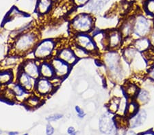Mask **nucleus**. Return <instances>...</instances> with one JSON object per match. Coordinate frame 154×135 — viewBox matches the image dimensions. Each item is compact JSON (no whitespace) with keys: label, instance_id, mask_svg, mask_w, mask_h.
Masks as SVG:
<instances>
[{"label":"nucleus","instance_id":"6ab92c4d","mask_svg":"<svg viewBox=\"0 0 154 135\" xmlns=\"http://www.w3.org/2000/svg\"><path fill=\"white\" fill-rule=\"evenodd\" d=\"M54 2L52 0H38L36 2L35 12L39 15H45L50 13Z\"/></svg>","mask_w":154,"mask_h":135},{"label":"nucleus","instance_id":"4be33fe9","mask_svg":"<svg viewBox=\"0 0 154 135\" xmlns=\"http://www.w3.org/2000/svg\"><path fill=\"white\" fill-rule=\"evenodd\" d=\"M122 35L123 39L132 36L133 34V17L127 19L121 25L119 29Z\"/></svg>","mask_w":154,"mask_h":135},{"label":"nucleus","instance_id":"b1692460","mask_svg":"<svg viewBox=\"0 0 154 135\" xmlns=\"http://www.w3.org/2000/svg\"><path fill=\"white\" fill-rule=\"evenodd\" d=\"M123 90L124 94H125V96L128 98V99L131 98V99L133 100L135 99L136 95H137L139 91V88L136 84L129 83H126V84L124 85Z\"/></svg>","mask_w":154,"mask_h":135},{"label":"nucleus","instance_id":"bb28decb","mask_svg":"<svg viewBox=\"0 0 154 135\" xmlns=\"http://www.w3.org/2000/svg\"><path fill=\"white\" fill-rule=\"evenodd\" d=\"M134 100L138 102V104L140 106L147 104L149 101L150 100L149 92L146 90L140 89Z\"/></svg>","mask_w":154,"mask_h":135},{"label":"nucleus","instance_id":"f3484780","mask_svg":"<svg viewBox=\"0 0 154 135\" xmlns=\"http://www.w3.org/2000/svg\"><path fill=\"white\" fill-rule=\"evenodd\" d=\"M39 71L41 77L46 78L50 80L56 77L54 68L49 60L40 61Z\"/></svg>","mask_w":154,"mask_h":135},{"label":"nucleus","instance_id":"1a4fd4ad","mask_svg":"<svg viewBox=\"0 0 154 135\" xmlns=\"http://www.w3.org/2000/svg\"><path fill=\"white\" fill-rule=\"evenodd\" d=\"M52 66H53L56 77L64 79L69 75L71 70V66L67 63L64 62L56 56H54L49 60Z\"/></svg>","mask_w":154,"mask_h":135},{"label":"nucleus","instance_id":"c9c22d12","mask_svg":"<svg viewBox=\"0 0 154 135\" xmlns=\"http://www.w3.org/2000/svg\"><path fill=\"white\" fill-rule=\"evenodd\" d=\"M148 38L150 40L151 47H153L154 48V25H153L152 30H151V33L149 34V36H148Z\"/></svg>","mask_w":154,"mask_h":135},{"label":"nucleus","instance_id":"f704fd0d","mask_svg":"<svg viewBox=\"0 0 154 135\" xmlns=\"http://www.w3.org/2000/svg\"><path fill=\"white\" fill-rule=\"evenodd\" d=\"M54 132H55V129L52 126V125L50 123H48L46 126V135H53L54 134Z\"/></svg>","mask_w":154,"mask_h":135},{"label":"nucleus","instance_id":"58836bf2","mask_svg":"<svg viewBox=\"0 0 154 135\" xmlns=\"http://www.w3.org/2000/svg\"><path fill=\"white\" fill-rule=\"evenodd\" d=\"M125 135H136L134 132L131 131H127Z\"/></svg>","mask_w":154,"mask_h":135},{"label":"nucleus","instance_id":"5701e85b","mask_svg":"<svg viewBox=\"0 0 154 135\" xmlns=\"http://www.w3.org/2000/svg\"><path fill=\"white\" fill-rule=\"evenodd\" d=\"M43 103L41 97L38 96L35 94H31L23 102V104L29 109H34L39 107Z\"/></svg>","mask_w":154,"mask_h":135},{"label":"nucleus","instance_id":"0eeeda50","mask_svg":"<svg viewBox=\"0 0 154 135\" xmlns=\"http://www.w3.org/2000/svg\"><path fill=\"white\" fill-rule=\"evenodd\" d=\"M56 87L54 86L53 82L48 78L40 77L36 81V85L34 87V93L38 96L43 98L51 95L55 92Z\"/></svg>","mask_w":154,"mask_h":135},{"label":"nucleus","instance_id":"e433bc0d","mask_svg":"<svg viewBox=\"0 0 154 135\" xmlns=\"http://www.w3.org/2000/svg\"><path fill=\"white\" fill-rule=\"evenodd\" d=\"M75 132V128H74V127L70 126V127L68 128V129H67V133H68L69 134H71L73 133V132Z\"/></svg>","mask_w":154,"mask_h":135},{"label":"nucleus","instance_id":"473e14b6","mask_svg":"<svg viewBox=\"0 0 154 135\" xmlns=\"http://www.w3.org/2000/svg\"><path fill=\"white\" fill-rule=\"evenodd\" d=\"M73 6L77 8H82L88 3L89 0H71Z\"/></svg>","mask_w":154,"mask_h":135},{"label":"nucleus","instance_id":"aec40b11","mask_svg":"<svg viewBox=\"0 0 154 135\" xmlns=\"http://www.w3.org/2000/svg\"><path fill=\"white\" fill-rule=\"evenodd\" d=\"M131 46L140 53H145L151 48L150 40L148 37L134 39Z\"/></svg>","mask_w":154,"mask_h":135},{"label":"nucleus","instance_id":"a878e982","mask_svg":"<svg viewBox=\"0 0 154 135\" xmlns=\"http://www.w3.org/2000/svg\"><path fill=\"white\" fill-rule=\"evenodd\" d=\"M21 57L19 55H14V54H10L8 56L5 57L4 60L2 61L4 67H6L8 68H13L17 65V63L21 62Z\"/></svg>","mask_w":154,"mask_h":135},{"label":"nucleus","instance_id":"a211bd4d","mask_svg":"<svg viewBox=\"0 0 154 135\" xmlns=\"http://www.w3.org/2000/svg\"><path fill=\"white\" fill-rule=\"evenodd\" d=\"M8 87L11 88L12 92H13L14 95H15L17 101H21L23 103V102L27 99L31 93L24 89L21 85H19L17 82H12L11 84L8 85Z\"/></svg>","mask_w":154,"mask_h":135},{"label":"nucleus","instance_id":"a18cd8bd","mask_svg":"<svg viewBox=\"0 0 154 135\" xmlns=\"http://www.w3.org/2000/svg\"><path fill=\"white\" fill-rule=\"evenodd\" d=\"M2 134V131L0 130V134Z\"/></svg>","mask_w":154,"mask_h":135},{"label":"nucleus","instance_id":"20e7f679","mask_svg":"<svg viewBox=\"0 0 154 135\" xmlns=\"http://www.w3.org/2000/svg\"><path fill=\"white\" fill-rule=\"evenodd\" d=\"M56 41L53 39H44L40 40L33 50L34 59L39 61L49 60L54 56L58 49Z\"/></svg>","mask_w":154,"mask_h":135},{"label":"nucleus","instance_id":"412c9836","mask_svg":"<svg viewBox=\"0 0 154 135\" xmlns=\"http://www.w3.org/2000/svg\"><path fill=\"white\" fill-rule=\"evenodd\" d=\"M38 0H17L19 10H21L24 14H29L35 12L36 2Z\"/></svg>","mask_w":154,"mask_h":135},{"label":"nucleus","instance_id":"2eb2a0df","mask_svg":"<svg viewBox=\"0 0 154 135\" xmlns=\"http://www.w3.org/2000/svg\"><path fill=\"white\" fill-rule=\"evenodd\" d=\"M69 11V2L66 1L60 2L58 0L54 3L53 8L49 14H51V19L54 21L63 19L67 14Z\"/></svg>","mask_w":154,"mask_h":135},{"label":"nucleus","instance_id":"6e6552de","mask_svg":"<svg viewBox=\"0 0 154 135\" xmlns=\"http://www.w3.org/2000/svg\"><path fill=\"white\" fill-rule=\"evenodd\" d=\"M113 115L108 110L100 117L99 121V128L101 133L110 134L116 132L115 117H113Z\"/></svg>","mask_w":154,"mask_h":135},{"label":"nucleus","instance_id":"37998d69","mask_svg":"<svg viewBox=\"0 0 154 135\" xmlns=\"http://www.w3.org/2000/svg\"><path fill=\"white\" fill-rule=\"evenodd\" d=\"M52 1H53L54 2V3H55V2H56V1H58V0H52Z\"/></svg>","mask_w":154,"mask_h":135},{"label":"nucleus","instance_id":"39448f33","mask_svg":"<svg viewBox=\"0 0 154 135\" xmlns=\"http://www.w3.org/2000/svg\"><path fill=\"white\" fill-rule=\"evenodd\" d=\"M154 20L149 19L142 14H138L133 17L132 37H136V38L148 37L152 30Z\"/></svg>","mask_w":154,"mask_h":135},{"label":"nucleus","instance_id":"f257e3e1","mask_svg":"<svg viewBox=\"0 0 154 135\" xmlns=\"http://www.w3.org/2000/svg\"><path fill=\"white\" fill-rule=\"evenodd\" d=\"M123 59L116 50H108L103 53L102 63L112 81L122 82L125 76Z\"/></svg>","mask_w":154,"mask_h":135},{"label":"nucleus","instance_id":"79ce46f5","mask_svg":"<svg viewBox=\"0 0 154 135\" xmlns=\"http://www.w3.org/2000/svg\"><path fill=\"white\" fill-rule=\"evenodd\" d=\"M77 133H78V132H77L75 131V132H73V133H72V134H69V135H77Z\"/></svg>","mask_w":154,"mask_h":135},{"label":"nucleus","instance_id":"dca6fc26","mask_svg":"<svg viewBox=\"0 0 154 135\" xmlns=\"http://www.w3.org/2000/svg\"><path fill=\"white\" fill-rule=\"evenodd\" d=\"M147 113L145 109H139L138 112L128 120V126L130 128H136L142 126L146 121Z\"/></svg>","mask_w":154,"mask_h":135},{"label":"nucleus","instance_id":"423d86ee","mask_svg":"<svg viewBox=\"0 0 154 135\" xmlns=\"http://www.w3.org/2000/svg\"><path fill=\"white\" fill-rule=\"evenodd\" d=\"M73 44L84 48L92 55L99 53L93 36L90 34H78L73 35Z\"/></svg>","mask_w":154,"mask_h":135},{"label":"nucleus","instance_id":"7ed1b4c3","mask_svg":"<svg viewBox=\"0 0 154 135\" xmlns=\"http://www.w3.org/2000/svg\"><path fill=\"white\" fill-rule=\"evenodd\" d=\"M95 28L94 15L85 12H81L73 17L69 22V30L73 35L78 34H90Z\"/></svg>","mask_w":154,"mask_h":135},{"label":"nucleus","instance_id":"c85d7f7f","mask_svg":"<svg viewBox=\"0 0 154 135\" xmlns=\"http://www.w3.org/2000/svg\"><path fill=\"white\" fill-rule=\"evenodd\" d=\"M121 101V97L115 96L113 98H112L111 100L109 102L108 104V110L109 112H110L111 113L115 114L117 113L119 104H120Z\"/></svg>","mask_w":154,"mask_h":135},{"label":"nucleus","instance_id":"7c9ffc66","mask_svg":"<svg viewBox=\"0 0 154 135\" xmlns=\"http://www.w3.org/2000/svg\"><path fill=\"white\" fill-rule=\"evenodd\" d=\"M144 9L149 15L154 17V0H147L144 4Z\"/></svg>","mask_w":154,"mask_h":135},{"label":"nucleus","instance_id":"c03bdc74","mask_svg":"<svg viewBox=\"0 0 154 135\" xmlns=\"http://www.w3.org/2000/svg\"><path fill=\"white\" fill-rule=\"evenodd\" d=\"M22 135H29V134H28V133H25V134H22Z\"/></svg>","mask_w":154,"mask_h":135},{"label":"nucleus","instance_id":"9b49d317","mask_svg":"<svg viewBox=\"0 0 154 135\" xmlns=\"http://www.w3.org/2000/svg\"><path fill=\"white\" fill-rule=\"evenodd\" d=\"M109 50H116L123 46V38L119 29H109L106 31Z\"/></svg>","mask_w":154,"mask_h":135},{"label":"nucleus","instance_id":"ea45409f","mask_svg":"<svg viewBox=\"0 0 154 135\" xmlns=\"http://www.w3.org/2000/svg\"><path fill=\"white\" fill-rule=\"evenodd\" d=\"M18 134V132H9L8 133V135H17Z\"/></svg>","mask_w":154,"mask_h":135},{"label":"nucleus","instance_id":"cd10ccee","mask_svg":"<svg viewBox=\"0 0 154 135\" xmlns=\"http://www.w3.org/2000/svg\"><path fill=\"white\" fill-rule=\"evenodd\" d=\"M139 106L140 105L138 104V102L134 99H133L131 101L129 102L128 106H127L125 116L127 117H129V118L131 116H133L134 115L138 112V110H139Z\"/></svg>","mask_w":154,"mask_h":135},{"label":"nucleus","instance_id":"4c0bfd02","mask_svg":"<svg viewBox=\"0 0 154 135\" xmlns=\"http://www.w3.org/2000/svg\"><path fill=\"white\" fill-rule=\"evenodd\" d=\"M139 135H154V132L152 131H147L143 132Z\"/></svg>","mask_w":154,"mask_h":135},{"label":"nucleus","instance_id":"9d476101","mask_svg":"<svg viewBox=\"0 0 154 135\" xmlns=\"http://www.w3.org/2000/svg\"><path fill=\"white\" fill-rule=\"evenodd\" d=\"M40 61L36 60H26L22 61L21 66H19V69L23 71L27 75L30 76L34 79H38L40 76L39 71Z\"/></svg>","mask_w":154,"mask_h":135},{"label":"nucleus","instance_id":"c756f323","mask_svg":"<svg viewBox=\"0 0 154 135\" xmlns=\"http://www.w3.org/2000/svg\"><path fill=\"white\" fill-rule=\"evenodd\" d=\"M71 48L73 49V51L75 53L76 57L79 59H84V58H87L89 57L91 55H92L91 53H89L88 51H86V50H84V48L79 47V46H77L73 44L72 45Z\"/></svg>","mask_w":154,"mask_h":135},{"label":"nucleus","instance_id":"f8f14e48","mask_svg":"<svg viewBox=\"0 0 154 135\" xmlns=\"http://www.w3.org/2000/svg\"><path fill=\"white\" fill-rule=\"evenodd\" d=\"M56 57L60 59L64 62L67 63L71 66H73L78 61V58L76 57L75 53L72 49L71 46H63L57 50L56 54Z\"/></svg>","mask_w":154,"mask_h":135},{"label":"nucleus","instance_id":"72a5a7b5","mask_svg":"<svg viewBox=\"0 0 154 135\" xmlns=\"http://www.w3.org/2000/svg\"><path fill=\"white\" fill-rule=\"evenodd\" d=\"M75 111L77 113V115H78V118L79 119H83L84 117L86 116V113L84 110L82 109V108L78 106V105H76V106H75Z\"/></svg>","mask_w":154,"mask_h":135},{"label":"nucleus","instance_id":"f03ea898","mask_svg":"<svg viewBox=\"0 0 154 135\" xmlns=\"http://www.w3.org/2000/svg\"><path fill=\"white\" fill-rule=\"evenodd\" d=\"M40 41L39 34L36 29H32L13 39L10 54L23 57L33 51Z\"/></svg>","mask_w":154,"mask_h":135},{"label":"nucleus","instance_id":"2f4dec72","mask_svg":"<svg viewBox=\"0 0 154 135\" xmlns=\"http://www.w3.org/2000/svg\"><path fill=\"white\" fill-rule=\"evenodd\" d=\"M64 117V115L62 113H54L49 115L46 117V120L48 121L49 123L50 122H57L58 120L63 119Z\"/></svg>","mask_w":154,"mask_h":135},{"label":"nucleus","instance_id":"393cba45","mask_svg":"<svg viewBox=\"0 0 154 135\" xmlns=\"http://www.w3.org/2000/svg\"><path fill=\"white\" fill-rule=\"evenodd\" d=\"M14 75L11 70L0 71V86L7 85L13 82Z\"/></svg>","mask_w":154,"mask_h":135},{"label":"nucleus","instance_id":"a19ab883","mask_svg":"<svg viewBox=\"0 0 154 135\" xmlns=\"http://www.w3.org/2000/svg\"><path fill=\"white\" fill-rule=\"evenodd\" d=\"M151 77H152V78H153L154 79V69L153 70L152 72H151Z\"/></svg>","mask_w":154,"mask_h":135},{"label":"nucleus","instance_id":"ddd939ff","mask_svg":"<svg viewBox=\"0 0 154 135\" xmlns=\"http://www.w3.org/2000/svg\"><path fill=\"white\" fill-rule=\"evenodd\" d=\"M36 79L28 75L19 68L18 72L17 73L16 82L18 83L19 85H21L27 92L31 93V94L34 92V87H35L36 85Z\"/></svg>","mask_w":154,"mask_h":135},{"label":"nucleus","instance_id":"4468645a","mask_svg":"<svg viewBox=\"0 0 154 135\" xmlns=\"http://www.w3.org/2000/svg\"><path fill=\"white\" fill-rule=\"evenodd\" d=\"M109 1L110 0H89L88 3L82 8H83V12L95 15V14H99L103 10Z\"/></svg>","mask_w":154,"mask_h":135}]
</instances>
